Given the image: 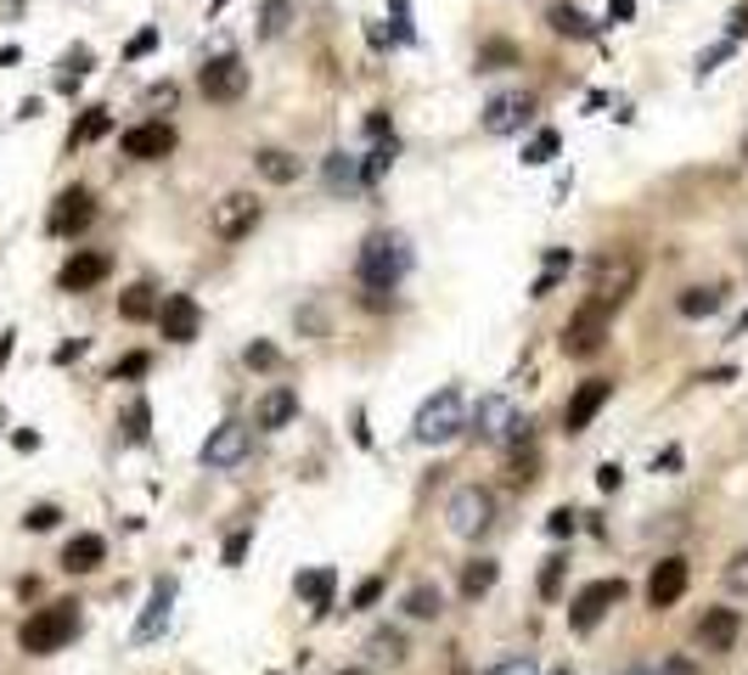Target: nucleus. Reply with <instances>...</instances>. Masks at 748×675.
<instances>
[{
  "label": "nucleus",
  "mask_w": 748,
  "mask_h": 675,
  "mask_svg": "<svg viewBox=\"0 0 748 675\" xmlns=\"http://www.w3.org/2000/svg\"><path fill=\"white\" fill-rule=\"evenodd\" d=\"M170 608H175V580H152L146 608H141V619H135V642H158L163 625H170Z\"/></svg>",
  "instance_id": "a211bd4d"
},
{
  "label": "nucleus",
  "mask_w": 748,
  "mask_h": 675,
  "mask_svg": "<svg viewBox=\"0 0 748 675\" xmlns=\"http://www.w3.org/2000/svg\"><path fill=\"white\" fill-rule=\"evenodd\" d=\"M260 198L254 192H225L220 203H214V236L220 242H236V236H247V231H254L260 225Z\"/></svg>",
  "instance_id": "f8f14e48"
},
{
  "label": "nucleus",
  "mask_w": 748,
  "mask_h": 675,
  "mask_svg": "<svg viewBox=\"0 0 748 675\" xmlns=\"http://www.w3.org/2000/svg\"><path fill=\"white\" fill-rule=\"evenodd\" d=\"M597 484H603V490H619V484H625L619 462H603V467H597Z\"/></svg>",
  "instance_id": "de8ad7c7"
},
{
  "label": "nucleus",
  "mask_w": 748,
  "mask_h": 675,
  "mask_svg": "<svg viewBox=\"0 0 748 675\" xmlns=\"http://www.w3.org/2000/svg\"><path fill=\"white\" fill-rule=\"evenodd\" d=\"M377 597H383V580H361V585H355V597H350V603H355V608H372Z\"/></svg>",
  "instance_id": "c03bdc74"
},
{
  "label": "nucleus",
  "mask_w": 748,
  "mask_h": 675,
  "mask_svg": "<svg viewBox=\"0 0 748 675\" xmlns=\"http://www.w3.org/2000/svg\"><path fill=\"white\" fill-rule=\"evenodd\" d=\"M152 46H158V29H141V34L130 40V51H124V57H146Z\"/></svg>",
  "instance_id": "49530a36"
},
{
  "label": "nucleus",
  "mask_w": 748,
  "mask_h": 675,
  "mask_svg": "<svg viewBox=\"0 0 748 675\" xmlns=\"http://www.w3.org/2000/svg\"><path fill=\"white\" fill-rule=\"evenodd\" d=\"M467 429L484 440V445H502V440H529V416H518V405L507 394H484L478 411L467 416Z\"/></svg>",
  "instance_id": "423d86ee"
},
{
  "label": "nucleus",
  "mask_w": 748,
  "mask_h": 675,
  "mask_svg": "<svg viewBox=\"0 0 748 675\" xmlns=\"http://www.w3.org/2000/svg\"><path fill=\"white\" fill-rule=\"evenodd\" d=\"M405 614L411 619H439V585H428V580H417L405 591Z\"/></svg>",
  "instance_id": "393cba45"
},
{
  "label": "nucleus",
  "mask_w": 748,
  "mask_h": 675,
  "mask_svg": "<svg viewBox=\"0 0 748 675\" xmlns=\"http://www.w3.org/2000/svg\"><path fill=\"white\" fill-rule=\"evenodd\" d=\"M608 321H614V310H603L597 299H586V304L568 315V326H563V355H574V361L597 355L608 344Z\"/></svg>",
  "instance_id": "0eeeda50"
},
{
  "label": "nucleus",
  "mask_w": 748,
  "mask_h": 675,
  "mask_svg": "<svg viewBox=\"0 0 748 675\" xmlns=\"http://www.w3.org/2000/svg\"><path fill=\"white\" fill-rule=\"evenodd\" d=\"M687 580H693L687 557H664V563H658V568L647 574V608H653V614L676 608V603L687 597Z\"/></svg>",
  "instance_id": "ddd939ff"
},
{
  "label": "nucleus",
  "mask_w": 748,
  "mask_h": 675,
  "mask_svg": "<svg viewBox=\"0 0 748 675\" xmlns=\"http://www.w3.org/2000/svg\"><path fill=\"white\" fill-rule=\"evenodd\" d=\"M726 34H731V40H742V34H748V7H737V12L726 18Z\"/></svg>",
  "instance_id": "3c124183"
},
{
  "label": "nucleus",
  "mask_w": 748,
  "mask_h": 675,
  "mask_svg": "<svg viewBox=\"0 0 748 675\" xmlns=\"http://www.w3.org/2000/svg\"><path fill=\"white\" fill-rule=\"evenodd\" d=\"M57 518H62V513H57V506H34V513H29L23 524H29L34 535H46V530H57Z\"/></svg>",
  "instance_id": "37998d69"
},
{
  "label": "nucleus",
  "mask_w": 748,
  "mask_h": 675,
  "mask_svg": "<svg viewBox=\"0 0 748 675\" xmlns=\"http://www.w3.org/2000/svg\"><path fill=\"white\" fill-rule=\"evenodd\" d=\"M726 591H737V597L748 591V552H737V557L726 563Z\"/></svg>",
  "instance_id": "ea45409f"
},
{
  "label": "nucleus",
  "mask_w": 748,
  "mask_h": 675,
  "mask_svg": "<svg viewBox=\"0 0 748 675\" xmlns=\"http://www.w3.org/2000/svg\"><path fill=\"white\" fill-rule=\"evenodd\" d=\"M552 675H568V669H552Z\"/></svg>",
  "instance_id": "13d9d810"
},
{
  "label": "nucleus",
  "mask_w": 748,
  "mask_h": 675,
  "mask_svg": "<svg viewBox=\"0 0 748 675\" xmlns=\"http://www.w3.org/2000/svg\"><path fill=\"white\" fill-rule=\"evenodd\" d=\"M247 456V429L242 422H220V429L203 440V467H236Z\"/></svg>",
  "instance_id": "6ab92c4d"
},
{
  "label": "nucleus",
  "mask_w": 748,
  "mask_h": 675,
  "mask_svg": "<svg viewBox=\"0 0 748 675\" xmlns=\"http://www.w3.org/2000/svg\"><path fill=\"white\" fill-rule=\"evenodd\" d=\"M124 440H130V445H146V440H152V405H146V400H130V411H124Z\"/></svg>",
  "instance_id": "2f4dec72"
},
{
  "label": "nucleus",
  "mask_w": 748,
  "mask_h": 675,
  "mask_svg": "<svg viewBox=\"0 0 748 675\" xmlns=\"http://www.w3.org/2000/svg\"><path fill=\"white\" fill-rule=\"evenodd\" d=\"M529 119H535V97H524V91H502V97H489V102H484V113H478L484 135H518Z\"/></svg>",
  "instance_id": "9d476101"
},
{
  "label": "nucleus",
  "mask_w": 748,
  "mask_h": 675,
  "mask_svg": "<svg viewBox=\"0 0 748 675\" xmlns=\"http://www.w3.org/2000/svg\"><path fill=\"white\" fill-rule=\"evenodd\" d=\"M198 84H203L209 102H242V91H247V68H242V57L225 51V57H209V62H203Z\"/></svg>",
  "instance_id": "9b49d317"
},
{
  "label": "nucleus",
  "mask_w": 748,
  "mask_h": 675,
  "mask_svg": "<svg viewBox=\"0 0 748 675\" xmlns=\"http://www.w3.org/2000/svg\"><path fill=\"white\" fill-rule=\"evenodd\" d=\"M484 675H540V664H535L529 653H507V658H495Z\"/></svg>",
  "instance_id": "4c0bfd02"
},
{
  "label": "nucleus",
  "mask_w": 748,
  "mask_h": 675,
  "mask_svg": "<svg viewBox=\"0 0 748 675\" xmlns=\"http://www.w3.org/2000/svg\"><path fill=\"white\" fill-rule=\"evenodd\" d=\"M495 574H502V568H495L489 557H473V563L462 568V597H484V591L495 585Z\"/></svg>",
  "instance_id": "c756f323"
},
{
  "label": "nucleus",
  "mask_w": 748,
  "mask_h": 675,
  "mask_svg": "<svg viewBox=\"0 0 748 675\" xmlns=\"http://www.w3.org/2000/svg\"><path fill=\"white\" fill-rule=\"evenodd\" d=\"M108 124H113V119H108L102 108H91L85 119H79V124H73V135H68V147H85V141H97V135H108Z\"/></svg>",
  "instance_id": "f704fd0d"
},
{
  "label": "nucleus",
  "mask_w": 748,
  "mask_h": 675,
  "mask_svg": "<svg viewBox=\"0 0 748 675\" xmlns=\"http://www.w3.org/2000/svg\"><path fill=\"white\" fill-rule=\"evenodd\" d=\"M720 57H731V40H726V46H715L709 57H698V79H704V73H715V62H720Z\"/></svg>",
  "instance_id": "09e8293b"
},
{
  "label": "nucleus",
  "mask_w": 748,
  "mask_h": 675,
  "mask_svg": "<svg viewBox=\"0 0 748 675\" xmlns=\"http://www.w3.org/2000/svg\"><path fill=\"white\" fill-rule=\"evenodd\" d=\"M293 416H299V394H293V389H271V394L254 405V429L282 434V429H293Z\"/></svg>",
  "instance_id": "412c9836"
},
{
  "label": "nucleus",
  "mask_w": 748,
  "mask_h": 675,
  "mask_svg": "<svg viewBox=\"0 0 748 675\" xmlns=\"http://www.w3.org/2000/svg\"><path fill=\"white\" fill-rule=\"evenodd\" d=\"M742 332H748V321H742Z\"/></svg>",
  "instance_id": "bf43d9fd"
},
{
  "label": "nucleus",
  "mask_w": 748,
  "mask_h": 675,
  "mask_svg": "<svg viewBox=\"0 0 748 675\" xmlns=\"http://www.w3.org/2000/svg\"><path fill=\"white\" fill-rule=\"evenodd\" d=\"M742 158H748V147H742Z\"/></svg>",
  "instance_id": "052dcab7"
},
{
  "label": "nucleus",
  "mask_w": 748,
  "mask_h": 675,
  "mask_svg": "<svg viewBox=\"0 0 748 675\" xmlns=\"http://www.w3.org/2000/svg\"><path fill=\"white\" fill-rule=\"evenodd\" d=\"M462 429H467V400H462V389H439L434 400H423L417 422H411L417 445H451Z\"/></svg>",
  "instance_id": "7ed1b4c3"
},
{
  "label": "nucleus",
  "mask_w": 748,
  "mask_h": 675,
  "mask_svg": "<svg viewBox=\"0 0 748 675\" xmlns=\"http://www.w3.org/2000/svg\"><path fill=\"white\" fill-rule=\"evenodd\" d=\"M518 62V51L507 46V40H489V46H478V73H502V68H513Z\"/></svg>",
  "instance_id": "72a5a7b5"
},
{
  "label": "nucleus",
  "mask_w": 748,
  "mask_h": 675,
  "mask_svg": "<svg viewBox=\"0 0 748 675\" xmlns=\"http://www.w3.org/2000/svg\"><path fill=\"white\" fill-rule=\"evenodd\" d=\"M254 169H260L271 187H293V181L304 175V163H299L293 152H282V147H260V152H254Z\"/></svg>",
  "instance_id": "4be33fe9"
},
{
  "label": "nucleus",
  "mask_w": 748,
  "mask_h": 675,
  "mask_svg": "<svg viewBox=\"0 0 748 675\" xmlns=\"http://www.w3.org/2000/svg\"><path fill=\"white\" fill-rule=\"evenodd\" d=\"M124 158H135V163H158V158H170L175 152V130L163 124V119H146V124H135V130H124Z\"/></svg>",
  "instance_id": "f3484780"
},
{
  "label": "nucleus",
  "mask_w": 748,
  "mask_h": 675,
  "mask_svg": "<svg viewBox=\"0 0 748 675\" xmlns=\"http://www.w3.org/2000/svg\"><path fill=\"white\" fill-rule=\"evenodd\" d=\"M332 585H338V574H332V568H310V574H299V597L315 614H326L332 608Z\"/></svg>",
  "instance_id": "b1692460"
},
{
  "label": "nucleus",
  "mask_w": 748,
  "mask_h": 675,
  "mask_svg": "<svg viewBox=\"0 0 748 675\" xmlns=\"http://www.w3.org/2000/svg\"><path fill=\"white\" fill-rule=\"evenodd\" d=\"M242 361H247V366H260V372H271V366H276L282 355H276L271 344H247V355H242Z\"/></svg>",
  "instance_id": "79ce46f5"
},
{
  "label": "nucleus",
  "mask_w": 748,
  "mask_h": 675,
  "mask_svg": "<svg viewBox=\"0 0 748 675\" xmlns=\"http://www.w3.org/2000/svg\"><path fill=\"white\" fill-rule=\"evenodd\" d=\"M405 271H411V248H405L400 231H372V236L361 242L355 276H361L366 293H394V288L405 282Z\"/></svg>",
  "instance_id": "f257e3e1"
},
{
  "label": "nucleus",
  "mask_w": 748,
  "mask_h": 675,
  "mask_svg": "<svg viewBox=\"0 0 748 675\" xmlns=\"http://www.w3.org/2000/svg\"><path fill=\"white\" fill-rule=\"evenodd\" d=\"M636 18V0H614V7H608V23H630Z\"/></svg>",
  "instance_id": "603ef678"
},
{
  "label": "nucleus",
  "mask_w": 748,
  "mask_h": 675,
  "mask_svg": "<svg viewBox=\"0 0 748 675\" xmlns=\"http://www.w3.org/2000/svg\"><path fill=\"white\" fill-rule=\"evenodd\" d=\"M619 603H625V580H592V585L568 603V625H574V631H597L603 614L619 608Z\"/></svg>",
  "instance_id": "6e6552de"
},
{
  "label": "nucleus",
  "mask_w": 748,
  "mask_h": 675,
  "mask_svg": "<svg viewBox=\"0 0 748 675\" xmlns=\"http://www.w3.org/2000/svg\"><path fill=\"white\" fill-rule=\"evenodd\" d=\"M73 636H79V603H46V608H34V614L23 619L18 647H23L29 658H46V653L68 647Z\"/></svg>",
  "instance_id": "f03ea898"
},
{
  "label": "nucleus",
  "mask_w": 748,
  "mask_h": 675,
  "mask_svg": "<svg viewBox=\"0 0 748 675\" xmlns=\"http://www.w3.org/2000/svg\"><path fill=\"white\" fill-rule=\"evenodd\" d=\"M563 568H568V557H546V568H540V597H546V603L563 591Z\"/></svg>",
  "instance_id": "58836bf2"
},
{
  "label": "nucleus",
  "mask_w": 748,
  "mask_h": 675,
  "mask_svg": "<svg viewBox=\"0 0 748 675\" xmlns=\"http://www.w3.org/2000/svg\"><path fill=\"white\" fill-rule=\"evenodd\" d=\"M119 315H124V321H152V315H158V299H152V288H146V282H135V288L119 299Z\"/></svg>",
  "instance_id": "7c9ffc66"
},
{
  "label": "nucleus",
  "mask_w": 748,
  "mask_h": 675,
  "mask_svg": "<svg viewBox=\"0 0 748 675\" xmlns=\"http://www.w3.org/2000/svg\"><path fill=\"white\" fill-rule=\"evenodd\" d=\"M287 18H293L287 0H265V12H260V34H265V40H276V34L287 29Z\"/></svg>",
  "instance_id": "c9c22d12"
},
{
  "label": "nucleus",
  "mask_w": 748,
  "mask_h": 675,
  "mask_svg": "<svg viewBox=\"0 0 748 675\" xmlns=\"http://www.w3.org/2000/svg\"><path fill=\"white\" fill-rule=\"evenodd\" d=\"M625 675H658V669H653V664H630Z\"/></svg>",
  "instance_id": "6e6d98bb"
},
{
  "label": "nucleus",
  "mask_w": 748,
  "mask_h": 675,
  "mask_svg": "<svg viewBox=\"0 0 748 675\" xmlns=\"http://www.w3.org/2000/svg\"><path fill=\"white\" fill-rule=\"evenodd\" d=\"M394 152H400V147H394V135H388V141H377V147L366 152V163H361V187H377V181L388 175V163H394Z\"/></svg>",
  "instance_id": "c85d7f7f"
},
{
  "label": "nucleus",
  "mask_w": 748,
  "mask_h": 675,
  "mask_svg": "<svg viewBox=\"0 0 748 675\" xmlns=\"http://www.w3.org/2000/svg\"><path fill=\"white\" fill-rule=\"evenodd\" d=\"M737 631H742V619L731 614V608H704V619H698V653H731V642H737Z\"/></svg>",
  "instance_id": "aec40b11"
},
{
  "label": "nucleus",
  "mask_w": 748,
  "mask_h": 675,
  "mask_svg": "<svg viewBox=\"0 0 748 675\" xmlns=\"http://www.w3.org/2000/svg\"><path fill=\"white\" fill-rule=\"evenodd\" d=\"M338 675H366V669H338Z\"/></svg>",
  "instance_id": "4d7b16f0"
},
{
  "label": "nucleus",
  "mask_w": 748,
  "mask_h": 675,
  "mask_svg": "<svg viewBox=\"0 0 748 675\" xmlns=\"http://www.w3.org/2000/svg\"><path fill=\"white\" fill-rule=\"evenodd\" d=\"M489 524H495V495H489L484 484L451 490V501H445V530H451L456 541H478Z\"/></svg>",
  "instance_id": "20e7f679"
},
{
  "label": "nucleus",
  "mask_w": 748,
  "mask_h": 675,
  "mask_svg": "<svg viewBox=\"0 0 748 675\" xmlns=\"http://www.w3.org/2000/svg\"><path fill=\"white\" fill-rule=\"evenodd\" d=\"M326 187H332V192L361 187V163H355L350 152H332V158H326Z\"/></svg>",
  "instance_id": "cd10ccee"
},
{
  "label": "nucleus",
  "mask_w": 748,
  "mask_h": 675,
  "mask_svg": "<svg viewBox=\"0 0 748 675\" xmlns=\"http://www.w3.org/2000/svg\"><path fill=\"white\" fill-rule=\"evenodd\" d=\"M12 338H18V332H0V366L12 361Z\"/></svg>",
  "instance_id": "5fc2aeb1"
},
{
  "label": "nucleus",
  "mask_w": 748,
  "mask_h": 675,
  "mask_svg": "<svg viewBox=\"0 0 748 675\" xmlns=\"http://www.w3.org/2000/svg\"><path fill=\"white\" fill-rule=\"evenodd\" d=\"M102 557H108V541L102 535H73L62 546V568L68 574H91V568H102Z\"/></svg>",
  "instance_id": "5701e85b"
},
{
  "label": "nucleus",
  "mask_w": 748,
  "mask_h": 675,
  "mask_svg": "<svg viewBox=\"0 0 748 675\" xmlns=\"http://www.w3.org/2000/svg\"><path fill=\"white\" fill-rule=\"evenodd\" d=\"M546 23H552V34H563V40H592L586 12H574V7H552V12H546Z\"/></svg>",
  "instance_id": "a878e982"
},
{
  "label": "nucleus",
  "mask_w": 748,
  "mask_h": 675,
  "mask_svg": "<svg viewBox=\"0 0 748 675\" xmlns=\"http://www.w3.org/2000/svg\"><path fill=\"white\" fill-rule=\"evenodd\" d=\"M146 102H152V108H170V102H175V84H152Z\"/></svg>",
  "instance_id": "864d4df0"
},
{
  "label": "nucleus",
  "mask_w": 748,
  "mask_h": 675,
  "mask_svg": "<svg viewBox=\"0 0 748 675\" xmlns=\"http://www.w3.org/2000/svg\"><path fill=\"white\" fill-rule=\"evenodd\" d=\"M608 400H614V377H586L563 405V434H586Z\"/></svg>",
  "instance_id": "1a4fd4ad"
},
{
  "label": "nucleus",
  "mask_w": 748,
  "mask_h": 675,
  "mask_svg": "<svg viewBox=\"0 0 748 675\" xmlns=\"http://www.w3.org/2000/svg\"><path fill=\"white\" fill-rule=\"evenodd\" d=\"M552 158H557V130H540V135L524 147V163H529V169H540V163H552Z\"/></svg>",
  "instance_id": "e433bc0d"
},
{
  "label": "nucleus",
  "mask_w": 748,
  "mask_h": 675,
  "mask_svg": "<svg viewBox=\"0 0 748 675\" xmlns=\"http://www.w3.org/2000/svg\"><path fill=\"white\" fill-rule=\"evenodd\" d=\"M158 326H163V338H170V344H192L198 326H203L198 299H192V293H170V299L158 304Z\"/></svg>",
  "instance_id": "dca6fc26"
},
{
  "label": "nucleus",
  "mask_w": 748,
  "mask_h": 675,
  "mask_svg": "<svg viewBox=\"0 0 748 675\" xmlns=\"http://www.w3.org/2000/svg\"><path fill=\"white\" fill-rule=\"evenodd\" d=\"M636 282H641V260H636V253H603V260L592 265V299L603 310H619L636 293Z\"/></svg>",
  "instance_id": "39448f33"
},
{
  "label": "nucleus",
  "mask_w": 748,
  "mask_h": 675,
  "mask_svg": "<svg viewBox=\"0 0 748 675\" xmlns=\"http://www.w3.org/2000/svg\"><path fill=\"white\" fill-rule=\"evenodd\" d=\"M720 304H726V288H687V293H681V315H693V321L715 315Z\"/></svg>",
  "instance_id": "bb28decb"
},
{
  "label": "nucleus",
  "mask_w": 748,
  "mask_h": 675,
  "mask_svg": "<svg viewBox=\"0 0 748 675\" xmlns=\"http://www.w3.org/2000/svg\"><path fill=\"white\" fill-rule=\"evenodd\" d=\"M242 552H247V530H236V535L225 541V563H242Z\"/></svg>",
  "instance_id": "8fccbe9b"
},
{
  "label": "nucleus",
  "mask_w": 748,
  "mask_h": 675,
  "mask_svg": "<svg viewBox=\"0 0 748 675\" xmlns=\"http://www.w3.org/2000/svg\"><path fill=\"white\" fill-rule=\"evenodd\" d=\"M574 524H579L574 506H557V513L546 518V535H557V541H563V535H574Z\"/></svg>",
  "instance_id": "a19ab883"
},
{
  "label": "nucleus",
  "mask_w": 748,
  "mask_h": 675,
  "mask_svg": "<svg viewBox=\"0 0 748 675\" xmlns=\"http://www.w3.org/2000/svg\"><path fill=\"white\" fill-rule=\"evenodd\" d=\"M108 271H113V260H108L102 248H79L73 260L57 271V288L62 293H91L97 282H108Z\"/></svg>",
  "instance_id": "4468645a"
},
{
  "label": "nucleus",
  "mask_w": 748,
  "mask_h": 675,
  "mask_svg": "<svg viewBox=\"0 0 748 675\" xmlns=\"http://www.w3.org/2000/svg\"><path fill=\"white\" fill-rule=\"evenodd\" d=\"M146 366H152V361H146V355H141V350H135V355H124V361H119V366H113V377H141V372H146Z\"/></svg>",
  "instance_id": "a18cd8bd"
},
{
  "label": "nucleus",
  "mask_w": 748,
  "mask_h": 675,
  "mask_svg": "<svg viewBox=\"0 0 748 675\" xmlns=\"http://www.w3.org/2000/svg\"><path fill=\"white\" fill-rule=\"evenodd\" d=\"M366 653H372L377 664H400V658H405V636L383 625V631H372V642H366Z\"/></svg>",
  "instance_id": "473e14b6"
},
{
  "label": "nucleus",
  "mask_w": 748,
  "mask_h": 675,
  "mask_svg": "<svg viewBox=\"0 0 748 675\" xmlns=\"http://www.w3.org/2000/svg\"><path fill=\"white\" fill-rule=\"evenodd\" d=\"M97 220V198L85 192V187H68V192H57V203H51V231L57 236H79V231H85Z\"/></svg>",
  "instance_id": "2eb2a0df"
}]
</instances>
